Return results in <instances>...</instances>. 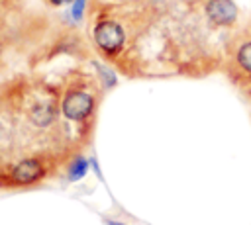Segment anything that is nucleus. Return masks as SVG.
<instances>
[{
    "label": "nucleus",
    "instance_id": "2",
    "mask_svg": "<svg viewBox=\"0 0 251 225\" xmlns=\"http://www.w3.org/2000/svg\"><path fill=\"white\" fill-rule=\"evenodd\" d=\"M67 158L59 155H27L0 164V188H31L45 182Z\"/></svg>",
    "mask_w": 251,
    "mask_h": 225
},
{
    "label": "nucleus",
    "instance_id": "3",
    "mask_svg": "<svg viewBox=\"0 0 251 225\" xmlns=\"http://www.w3.org/2000/svg\"><path fill=\"white\" fill-rule=\"evenodd\" d=\"M222 68L233 84L243 90L251 86V22L227 37Z\"/></svg>",
    "mask_w": 251,
    "mask_h": 225
},
{
    "label": "nucleus",
    "instance_id": "1",
    "mask_svg": "<svg viewBox=\"0 0 251 225\" xmlns=\"http://www.w3.org/2000/svg\"><path fill=\"white\" fill-rule=\"evenodd\" d=\"M59 86L63 119L73 123L78 137L88 139L96 121V112L102 98V84H98V80L90 72L75 68L65 76L63 84Z\"/></svg>",
    "mask_w": 251,
    "mask_h": 225
},
{
    "label": "nucleus",
    "instance_id": "6",
    "mask_svg": "<svg viewBox=\"0 0 251 225\" xmlns=\"http://www.w3.org/2000/svg\"><path fill=\"white\" fill-rule=\"evenodd\" d=\"M104 223L106 225H124L122 221H116V219H104Z\"/></svg>",
    "mask_w": 251,
    "mask_h": 225
},
{
    "label": "nucleus",
    "instance_id": "8",
    "mask_svg": "<svg viewBox=\"0 0 251 225\" xmlns=\"http://www.w3.org/2000/svg\"><path fill=\"white\" fill-rule=\"evenodd\" d=\"M0 153H2V145H0Z\"/></svg>",
    "mask_w": 251,
    "mask_h": 225
},
{
    "label": "nucleus",
    "instance_id": "7",
    "mask_svg": "<svg viewBox=\"0 0 251 225\" xmlns=\"http://www.w3.org/2000/svg\"><path fill=\"white\" fill-rule=\"evenodd\" d=\"M245 94H247V96H249V100H251V86H249V88H245Z\"/></svg>",
    "mask_w": 251,
    "mask_h": 225
},
{
    "label": "nucleus",
    "instance_id": "5",
    "mask_svg": "<svg viewBox=\"0 0 251 225\" xmlns=\"http://www.w3.org/2000/svg\"><path fill=\"white\" fill-rule=\"evenodd\" d=\"M71 2H73V0H45V4H47V6H51V8H63V6H71Z\"/></svg>",
    "mask_w": 251,
    "mask_h": 225
},
{
    "label": "nucleus",
    "instance_id": "4",
    "mask_svg": "<svg viewBox=\"0 0 251 225\" xmlns=\"http://www.w3.org/2000/svg\"><path fill=\"white\" fill-rule=\"evenodd\" d=\"M65 170H67V178H69L71 182L80 180V178L88 172V160L82 157V153H75L73 157L67 158Z\"/></svg>",
    "mask_w": 251,
    "mask_h": 225
}]
</instances>
